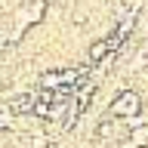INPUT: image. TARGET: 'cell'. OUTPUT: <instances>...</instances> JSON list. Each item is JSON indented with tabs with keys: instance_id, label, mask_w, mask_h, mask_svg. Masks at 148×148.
I'll list each match as a JSON object with an SVG mask.
<instances>
[{
	"instance_id": "obj_6",
	"label": "cell",
	"mask_w": 148,
	"mask_h": 148,
	"mask_svg": "<svg viewBox=\"0 0 148 148\" xmlns=\"http://www.w3.org/2000/svg\"><path fill=\"white\" fill-rule=\"evenodd\" d=\"M139 53H145V56H148V40H145V43H142V49H139Z\"/></svg>"
},
{
	"instance_id": "obj_5",
	"label": "cell",
	"mask_w": 148,
	"mask_h": 148,
	"mask_svg": "<svg viewBox=\"0 0 148 148\" xmlns=\"http://www.w3.org/2000/svg\"><path fill=\"white\" fill-rule=\"evenodd\" d=\"M120 133V127L114 123V117H108V120H102L99 123V139H114Z\"/></svg>"
},
{
	"instance_id": "obj_2",
	"label": "cell",
	"mask_w": 148,
	"mask_h": 148,
	"mask_svg": "<svg viewBox=\"0 0 148 148\" xmlns=\"http://www.w3.org/2000/svg\"><path fill=\"white\" fill-rule=\"evenodd\" d=\"M34 105H37V96L22 92V96H16V99H12L9 111H12V114H34Z\"/></svg>"
},
{
	"instance_id": "obj_1",
	"label": "cell",
	"mask_w": 148,
	"mask_h": 148,
	"mask_svg": "<svg viewBox=\"0 0 148 148\" xmlns=\"http://www.w3.org/2000/svg\"><path fill=\"white\" fill-rule=\"evenodd\" d=\"M139 111H142V96L136 90L117 92L114 102H111V117H117V120H136Z\"/></svg>"
},
{
	"instance_id": "obj_4",
	"label": "cell",
	"mask_w": 148,
	"mask_h": 148,
	"mask_svg": "<svg viewBox=\"0 0 148 148\" xmlns=\"http://www.w3.org/2000/svg\"><path fill=\"white\" fill-rule=\"evenodd\" d=\"M108 53H111V43H108V40H99V43H92V46H90V65L102 62Z\"/></svg>"
},
{
	"instance_id": "obj_3",
	"label": "cell",
	"mask_w": 148,
	"mask_h": 148,
	"mask_svg": "<svg viewBox=\"0 0 148 148\" xmlns=\"http://www.w3.org/2000/svg\"><path fill=\"white\" fill-rule=\"evenodd\" d=\"M130 142H133V148H148V123H133Z\"/></svg>"
}]
</instances>
